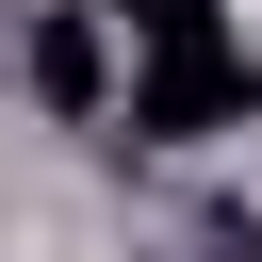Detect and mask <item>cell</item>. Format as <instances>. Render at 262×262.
<instances>
[{
    "instance_id": "cell-1",
    "label": "cell",
    "mask_w": 262,
    "mask_h": 262,
    "mask_svg": "<svg viewBox=\"0 0 262 262\" xmlns=\"http://www.w3.org/2000/svg\"><path fill=\"white\" fill-rule=\"evenodd\" d=\"M115 115H131V147H213V131H246V115H262V66H246L229 33H213V49H147Z\"/></svg>"
},
{
    "instance_id": "cell-2",
    "label": "cell",
    "mask_w": 262,
    "mask_h": 262,
    "mask_svg": "<svg viewBox=\"0 0 262 262\" xmlns=\"http://www.w3.org/2000/svg\"><path fill=\"white\" fill-rule=\"evenodd\" d=\"M33 98L49 115H98L115 98V0H49L33 16Z\"/></svg>"
},
{
    "instance_id": "cell-3",
    "label": "cell",
    "mask_w": 262,
    "mask_h": 262,
    "mask_svg": "<svg viewBox=\"0 0 262 262\" xmlns=\"http://www.w3.org/2000/svg\"><path fill=\"white\" fill-rule=\"evenodd\" d=\"M115 33H131V49H213L229 0H115Z\"/></svg>"
}]
</instances>
